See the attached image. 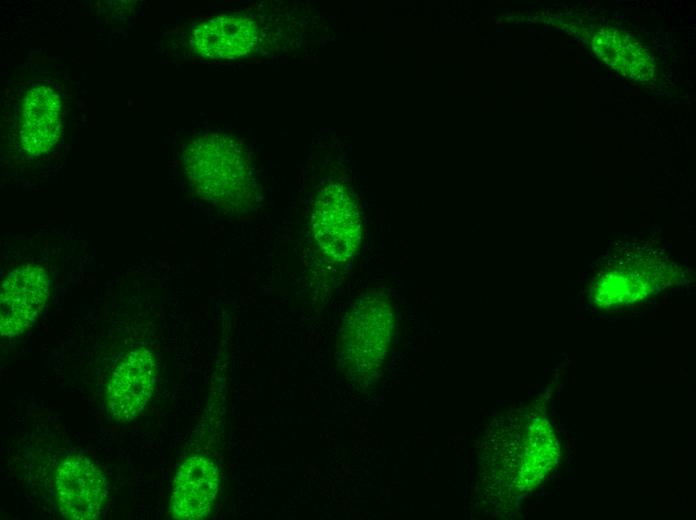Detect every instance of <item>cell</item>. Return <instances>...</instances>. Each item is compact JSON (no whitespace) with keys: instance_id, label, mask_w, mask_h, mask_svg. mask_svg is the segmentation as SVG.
<instances>
[{"instance_id":"3957f363","label":"cell","mask_w":696,"mask_h":520,"mask_svg":"<svg viewBox=\"0 0 696 520\" xmlns=\"http://www.w3.org/2000/svg\"><path fill=\"white\" fill-rule=\"evenodd\" d=\"M311 234L319 254L331 264H347L357 254L363 224L357 203L343 184L329 183L317 193Z\"/></svg>"},{"instance_id":"52a82bcc","label":"cell","mask_w":696,"mask_h":520,"mask_svg":"<svg viewBox=\"0 0 696 520\" xmlns=\"http://www.w3.org/2000/svg\"><path fill=\"white\" fill-rule=\"evenodd\" d=\"M157 367L148 349L136 348L112 371L105 392V406L116 421L136 418L148 404L156 382Z\"/></svg>"},{"instance_id":"6da1fadb","label":"cell","mask_w":696,"mask_h":520,"mask_svg":"<svg viewBox=\"0 0 696 520\" xmlns=\"http://www.w3.org/2000/svg\"><path fill=\"white\" fill-rule=\"evenodd\" d=\"M183 169L195 193L220 210L245 215L260 203L254 160L236 138L208 133L192 140L183 154Z\"/></svg>"},{"instance_id":"277c9868","label":"cell","mask_w":696,"mask_h":520,"mask_svg":"<svg viewBox=\"0 0 696 520\" xmlns=\"http://www.w3.org/2000/svg\"><path fill=\"white\" fill-rule=\"evenodd\" d=\"M259 13L237 12L208 19L190 37L192 49L210 59H237L258 51L269 34Z\"/></svg>"},{"instance_id":"9c48e42d","label":"cell","mask_w":696,"mask_h":520,"mask_svg":"<svg viewBox=\"0 0 696 520\" xmlns=\"http://www.w3.org/2000/svg\"><path fill=\"white\" fill-rule=\"evenodd\" d=\"M61 103L56 92L47 86L33 87L25 96L19 117V134L23 148L31 155L48 152L60 131Z\"/></svg>"},{"instance_id":"30bf717a","label":"cell","mask_w":696,"mask_h":520,"mask_svg":"<svg viewBox=\"0 0 696 520\" xmlns=\"http://www.w3.org/2000/svg\"><path fill=\"white\" fill-rule=\"evenodd\" d=\"M591 38L595 53L624 76L645 80L653 75L654 65L648 52L628 35L599 28Z\"/></svg>"},{"instance_id":"5b68a950","label":"cell","mask_w":696,"mask_h":520,"mask_svg":"<svg viewBox=\"0 0 696 520\" xmlns=\"http://www.w3.org/2000/svg\"><path fill=\"white\" fill-rule=\"evenodd\" d=\"M50 278L36 264H25L8 273L1 285L0 333L15 338L37 320L49 296Z\"/></svg>"},{"instance_id":"ba28073f","label":"cell","mask_w":696,"mask_h":520,"mask_svg":"<svg viewBox=\"0 0 696 520\" xmlns=\"http://www.w3.org/2000/svg\"><path fill=\"white\" fill-rule=\"evenodd\" d=\"M216 464L203 455H192L179 466L170 500L171 515L179 520L206 518L219 492Z\"/></svg>"},{"instance_id":"8992f818","label":"cell","mask_w":696,"mask_h":520,"mask_svg":"<svg viewBox=\"0 0 696 520\" xmlns=\"http://www.w3.org/2000/svg\"><path fill=\"white\" fill-rule=\"evenodd\" d=\"M55 492L60 513L72 520L98 519L108 494L103 473L82 455L66 456L58 464Z\"/></svg>"},{"instance_id":"7a4b0ae2","label":"cell","mask_w":696,"mask_h":520,"mask_svg":"<svg viewBox=\"0 0 696 520\" xmlns=\"http://www.w3.org/2000/svg\"><path fill=\"white\" fill-rule=\"evenodd\" d=\"M395 323L392 301L381 289L359 296L349 308L336 340L335 355L348 381L372 383L381 371Z\"/></svg>"}]
</instances>
